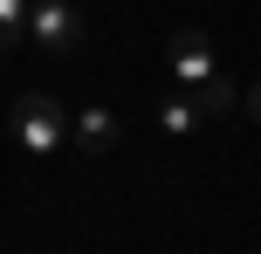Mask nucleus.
<instances>
[{"mask_svg": "<svg viewBox=\"0 0 261 254\" xmlns=\"http://www.w3.org/2000/svg\"><path fill=\"white\" fill-rule=\"evenodd\" d=\"M28 35L48 55H76L83 35H90V14H83L76 0H35V7H28Z\"/></svg>", "mask_w": 261, "mask_h": 254, "instance_id": "obj_2", "label": "nucleus"}, {"mask_svg": "<svg viewBox=\"0 0 261 254\" xmlns=\"http://www.w3.org/2000/svg\"><path fill=\"white\" fill-rule=\"evenodd\" d=\"M199 124H206V117H199V103H193V96H172V103L158 110V131H165V137H193Z\"/></svg>", "mask_w": 261, "mask_h": 254, "instance_id": "obj_5", "label": "nucleus"}, {"mask_svg": "<svg viewBox=\"0 0 261 254\" xmlns=\"http://www.w3.org/2000/svg\"><path fill=\"white\" fill-rule=\"evenodd\" d=\"M193 103H199V117H227V110H234V82H227V76H206L193 90Z\"/></svg>", "mask_w": 261, "mask_h": 254, "instance_id": "obj_6", "label": "nucleus"}, {"mask_svg": "<svg viewBox=\"0 0 261 254\" xmlns=\"http://www.w3.org/2000/svg\"><path fill=\"white\" fill-rule=\"evenodd\" d=\"M14 137H21V151L48 158V151L69 137V117H62V103H55L48 90H28V96H14Z\"/></svg>", "mask_w": 261, "mask_h": 254, "instance_id": "obj_1", "label": "nucleus"}, {"mask_svg": "<svg viewBox=\"0 0 261 254\" xmlns=\"http://www.w3.org/2000/svg\"><path fill=\"white\" fill-rule=\"evenodd\" d=\"M28 7H35V0H0V48H14V41L28 35Z\"/></svg>", "mask_w": 261, "mask_h": 254, "instance_id": "obj_7", "label": "nucleus"}, {"mask_svg": "<svg viewBox=\"0 0 261 254\" xmlns=\"http://www.w3.org/2000/svg\"><path fill=\"white\" fill-rule=\"evenodd\" d=\"M69 137H76L83 151H110V145H117V117H110L103 103H90L76 124H69Z\"/></svg>", "mask_w": 261, "mask_h": 254, "instance_id": "obj_4", "label": "nucleus"}, {"mask_svg": "<svg viewBox=\"0 0 261 254\" xmlns=\"http://www.w3.org/2000/svg\"><path fill=\"white\" fill-rule=\"evenodd\" d=\"M248 117L261 124V82H254V90H248Z\"/></svg>", "mask_w": 261, "mask_h": 254, "instance_id": "obj_8", "label": "nucleus"}, {"mask_svg": "<svg viewBox=\"0 0 261 254\" xmlns=\"http://www.w3.org/2000/svg\"><path fill=\"white\" fill-rule=\"evenodd\" d=\"M165 69H172V82H179V90H199V82L213 76L206 35H179V41H172V55H165Z\"/></svg>", "mask_w": 261, "mask_h": 254, "instance_id": "obj_3", "label": "nucleus"}]
</instances>
